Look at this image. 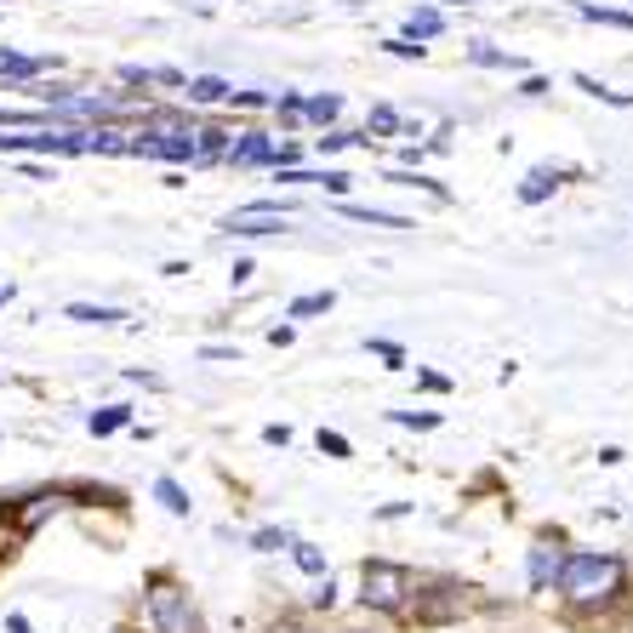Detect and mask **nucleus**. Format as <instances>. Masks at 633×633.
I'll list each match as a JSON object with an SVG mask.
<instances>
[{
	"label": "nucleus",
	"mask_w": 633,
	"mask_h": 633,
	"mask_svg": "<svg viewBox=\"0 0 633 633\" xmlns=\"http://www.w3.org/2000/svg\"><path fill=\"white\" fill-rule=\"evenodd\" d=\"M223 160L228 165H275V138H269V131H235L228 149H223Z\"/></svg>",
	"instance_id": "nucleus-6"
},
{
	"label": "nucleus",
	"mask_w": 633,
	"mask_h": 633,
	"mask_svg": "<svg viewBox=\"0 0 633 633\" xmlns=\"http://www.w3.org/2000/svg\"><path fill=\"white\" fill-rule=\"evenodd\" d=\"M343 217H354V223H372V228H417L411 217H394V212H377V206H343Z\"/></svg>",
	"instance_id": "nucleus-12"
},
{
	"label": "nucleus",
	"mask_w": 633,
	"mask_h": 633,
	"mask_svg": "<svg viewBox=\"0 0 633 633\" xmlns=\"http://www.w3.org/2000/svg\"><path fill=\"white\" fill-rule=\"evenodd\" d=\"M291 543H297V537H291L286 525H262L257 537H251V548H257V554H280V548H291Z\"/></svg>",
	"instance_id": "nucleus-17"
},
{
	"label": "nucleus",
	"mask_w": 633,
	"mask_h": 633,
	"mask_svg": "<svg viewBox=\"0 0 633 633\" xmlns=\"http://www.w3.org/2000/svg\"><path fill=\"white\" fill-rule=\"evenodd\" d=\"M372 131H383V138H388V131H399V115L383 104V109H372Z\"/></svg>",
	"instance_id": "nucleus-28"
},
{
	"label": "nucleus",
	"mask_w": 633,
	"mask_h": 633,
	"mask_svg": "<svg viewBox=\"0 0 633 633\" xmlns=\"http://www.w3.org/2000/svg\"><path fill=\"white\" fill-rule=\"evenodd\" d=\"M383 52H394V57H422L428 46H417V41H383Z\"/></svg>",
	"instance_id": "nucleus-29"
},
{
	"label": "nucleus",
	"mask_w": 633,
	"mask_h": 633,
	"mask_svg": "<svg viewBox=\"0 0 633 633\" xmlns=\"http://www.w3.org/2000/svg\"><path fill=\"white\" fill-rule=\"evenodd\" d=\"M189 86V104H228V81H217V75H200V81H183Z\"/></svg>",
	"instance_id": "nucleus-9"
},
{
	"label": "nucleus",
	"mask_w": 633,
	"mask_h": 633,
	"mask_svg": "<svg viewBox=\"0 0 633 633\" xmlns=\"http://www.w3.org/2000/svg\"><path fill=\"white\" fill-rule=\"evenodd\" d=\"M297 154H303L297 143H275V165H297Z\"/></svg>",
	"instance_id": "nucleus-31"
},
{
	"label": "nucleus",
	"mask_w": 633,
	"mask_h": 633,
	"mask_svg": "<svg viewBox=\"0 0 633 633\" xmlns=\"http://www.w3.org/2000/svg\"><path fill=\"white\" fill-rule=\"evenodd\" d=\"M394 422H406V428H440L434 411H394Z\"/></svg>",
	"instance_id": "nucleus-26"
},
{
	"label": "nucleus",
	"mask_w": 633,
	"mask_h": 633,
	"mask_svg": "<svg viewBox=\"0 0 633 633\" xmlns=\"http://www.w3.org/2000/svg\"><path fill=\"white\" fill-rule=\"evenodd\" d=\"M559 183H565V172H548V165H543V172H530V178L519 183V200H525V206H537V200H548Z\"/></svg>",
	"instance_id": "nucleus-8"
},
{
	"label": "nucleus",
	"mask_w": 633,
	"mask_h": 633,
	"mask_svg": "<svg viewBox=\"0 0 633 633\" xmlns=\"http://www.w3.org/2000/svg\"><path fill=\"white\" fill-rule=\"evenodd\" d=\"M411 571L399 559H365L360 565V605L365 611H383V616H399V605L411 599Z\"/></svg>",
	"instance_id": "nucleus-3"
},
{
	"label": "nucleus",
	"mask_w": 633,
	"mask_h": 633,
	"mask_svg": "<svg viewBox=\"0 0 633 633\" xmlns=\"http://www.w3.org/2000/svg\"><path fill=\"white\" fill-rule=\"evenodd\" d=\"M12 303V286H0V309H7Z\"/></svg>",
	"instance_id": "nucleus-33"
},
{
	"label": "nucleus",
	"mask_w": 633,
	"mask_h": 633,
	"mask_svg": "<svg viewBox=\"0 0 633 633\" xmlns=\"http://www.w3.org/2000/svg\"><path fill=\"white\" fill-rule=\"evenodd\" d=\"M149 622H154V633H189V622H194L189 588L172 571H154L149 577Z\"/></svg>",
	"instance_id": "nucleus-4"
},
{
	"label": "nucleus",
	"mask_w": 633,
	"mask_h": 633,
	"mask_svg": "<svg viewBox=\"0 0 633 633\" xmlns=\"http://www.w3.org/2000/svg\"><path fill=\"white\" fill-rule=\"evenodd\" d=\"M577 86H582L588 97H599V104H611V109H633V92H611V86H599L593 75H577Z\"/></svg>",
	"instance_id": "nucleus-16"
},
{
	"label": "nucleus",
	"mask_w": 633,
	"mask_h": 633,
	"mask_svg": "<svg viewBox=\"0 0 633 633\" xmlns=\"http://www.w3.org/2000/svg\"><path fill=\"white\" fill-rule=\"evenodd\" d=\"M320 451L343 462V457H348V440H343V434H331V428H320Z\"/></svg>",
	"instance_id": "nucleus-25"
},
{
	"label": "nucleus",
	"mask_w": 633,
	"mask_h": 633,
	"mask_svg": "<svg viewBox=\"0 0 633 633\" xmlns=\"http://www.w3.org/2000/svg\"><path fill=\"white\" fill-rule=\"evenodd\" d=\"M440 29H446V18H440L434 7H417V12L406 18V41H434Z\"/></svg>",
	"instance_id": "nucleus-10"
},
{
	"label": "nucleus",
	"mask_w": 633,
	"mask_h": 633,
	"mask_svg": "<svg viewBox=\"0 0 633 633\" xmlns=\"http://www.w3.org/2000/svg\"><path fill=\"white\" fill-rule=\"evenodd\" d=\"M286 212L280 200H251V206H235L223 217V235H235V240H257V235H280L286 228Z\"/></svg>",
	"instance_id": "nucleus-5"
},
{
	"label": "nucleus",
	"mask_w": 633,
	"mask_h": 633,
	"mask_svg": "<svg viewBox=\"0 0 633 633\" xmlns=\"http://www.w3.org/2000/svg\"><path fill=\"white\" fill-rule=\"evenodd\" d=\"M115 633H138V627H115Z\"/></svg>",
	"instance_id": "nucleus-34"
},
{
	"label": "nucleus",
	"mask_w": 633,
	"mask_h": 633,
	"mask_svg": "<svg viewBox=\"0 0 633 633\" xmlns=\"http://www.w3.org/2000/svg\"><path fill=\"white\" fill-rule=\"evenodd\" d=\"M422 388H428V394H446V388H451V383H446V377H440V372H422Z\"/></svg>",
	"instance_id": "nucleus-32"
},
{
	"label": "nucleus",
	"mask_w": 633,
	"mask_h": 633,
	"mask_svg": "<svg viewBox=\"0 0 633 633\" xmlns=\"http://www.w3.org/2000/svg\"><path fill=\"white\" fill-rule=\"evenodd\" d=\"M46 69V57H12L7 46H0V75H12V81H29V75H41Z\"/></svg>",
	"instance_id": "nucleus-14"
},
{
	"label": "nucleus",
	"mask_w": 633,
	"mask_h": 633,
	"mask_svg": "<svg viewBox=\"0 0 633 633\" xmlns=\"http://www.w3.org/2000/svg\"><path fill=\"white\" fill-rule=\"evenodd\" d=\"M154 496H160V503L172 508V514H189V496H183L178 480H154Z\"/></svg>",
	"instance_id": "nucleus-22"
},
{
	"label": "nucleus",
	"mask_w": 633,
	"mask_h": 633,
	"mask_svg": "<svg viewBox=\"0 0 633 633\" xmlns=\"http://www.w3.org/2000/svg\"><path fill=\"white\" fill-rule=\"evenodd\" d=\"M126 422H131V406H104V411H92V422H86V428H92L97 440H104V434H120Z\"/></svg>",
	"instance_id": "nucleus-11"
},
{
	"label": "nucleus",
	"mask_w": 633,
	"mask_h": 633,
	"mask_svg": "<svg viewBox=\"0 0 633 633\" xmlns=\"http://www.w3.org/2000/svg\"><path fill=\"white\" fill-rule=\"evenodd\" d=\"M291 559H297V571H309V577H331L325 571V554L314 543H291Z\"/></svg>",
	"instance_id": "nucleus-18"
},
{
	"label": "nucleus",
	"mask_w": 633,
	"mask_h": 633,
	"mask_svg": "<svg viewBox=\"0 0 633 633\" xmlns=\"http://www.w3.org/2000/svg\"><path fill=\"white\" fill-rule=\"evenodd\" d=\"M559 559H565V554H559L554 543H537V548H530V559H525V565H530V593H548V588H554Z\"/></svg>",
	"instance_id": "nucleus-7"
},
{
	"label": "nucleus",
	"mask_w": 633,
	"mask_h": 633,
	"mask_svg": "<svg viewBox=\"0 0 633 633\" xmlns=\"http://www.w3.org/2000/svg\"><path fill=\"white\" fill-rule=\"evenodd\" d=\"M588 23H611V29H633V12H616V7H577Z\"/></svg>",
	"instance_id": "nucleus-21"
},
{
	"label": "nucleus",
	"mask_w": 633,
	"mask_h": 633,
	"mask_svg": "<svg viewBox=\"0 0 633 633\" xmlns=\"http://www.w3.org/2000/svg\"><path fill=\"white\" fill-rule=\"evenodd\" d=\"M462 7H474V0H462Z\"/></svg>",
	"instance_id": "nucleus-35"
},
{
	"label": "nucleus",
	"mask_w": 633,
	"mask_h": 633,
	"mask_svg": "<svg viewBox=\"0 0 633 633\" xmlns=\"http://www.w3.org/2000/svg\"><path fill=\"white\" fill-rule=\"evenodd\" d=\"M331 605H337V582L320 577V588H314V611H331Z\"/></svg>",
	"instance_id": "nucleus-27"
},
{
	"label": "nucleus",
	"mask_w": 633,
	"mask_h": 633,
	"mask_svg": "<svg viewBox=\"0 0 633 633\" xmlns=\"http://www.w3.org/2000/svg\"><path fill=\"white\" fill-rule=\"evenodd\" d=\"M303 115H309L314 126H331V120L343 115V97H337V92H325V97H309V104H303Z\"/></svg>",
	"instance_id": "nucleus-15"
},
{
	"label": "nucleus",
	"mask_w": 633,
	"mask_h": 633,
	"mask_svg": "<svg viewBox=\"0 0 633 633\" xmlns=\"http://www.w3.org/2000/svg\"><path fill=\"white\" fill-rule=\"evenodd\" d=\"M331 303H337V291H309V297H297L286 314L291 320H309V314H331Z\"/></svg>",
	"instance_id": "nucleus-13"
},
{
	"label": "nucleus",
	"mask_w": 633,
	"mask_h": 633,
	"mask_svg": "<svg viewBox=\"0 0 633 633\" xmlns=\"http://www.w3.org/2000/svg\"><path fill=\"white\" fill-rule=\"evenodd\" d=\"M69 320H81V325H120L126 314H120V309H92V303H69Z\"/></svg>",
	"instance_id": "nucleus-19"
},
{
	"label": "nucleus",
	"mask_w": 633,
	"mask_h": 633,
	"mask_svg": "<svg viewBox=\"0 0 633 633\" xmlns=\"http://www.w3.org/2000/svg\"><path fill=\"white\" fill-rule=\"evenodd\" d=\"M474 63H485V69H519V57L514 52H496V46H469Z\"/></svg>",
	"instance_id": "nucleus-20"
},
{
	"label": "nucleus",
	"mask_w": 633,
	"mask_h": 633,
	"mask_svg": "<svg viewBox=\"0 0 633 633\" xmlns=\"http://www.w3.org/2000/svg\"><path fill=\"white\" fill-rule=\"evenodd\" d=\"M365 348H372L377 360H388V365H406V348H399V343H388V337H372Z\"/></svg>",
	"instance_id": "nucleus-24"
},
{
	"label": "nucleus",
	"mask_w": 633,
	"mask_h": 633,
	"mask_svg": "<svg viewBox=\"0 0 633 633\" xmlns=\"http://www.w3.org/2000/svg\"><path fill=\"white\" fill-rule=\"evenodd\" d=\"M554 588H559V599H565L571 611H599V605H611V599H622L627 565H622L616 554H593V548L565 554Z\"/></svg>",
	"instance_id": "nucleus-1"
},
{
	"label": "nucleus",
	"mask_w": 633,
	"mask_h": 633,
	"mask_svg": "<svg viewBox=\"0 0 633 633\" xmlns=\"http://www.w3.org/2000/svg\"><path fill=\"white\" fill-rule=\"evenodd\" d=\"M469 593H474V588H462V582H451V577L411 582V599L399 605V616L417 622V627H451V622H462V611H469Z\"/></svg>",
	"instance_id": "nucleus-2"
},
{
	"label": "nucleus",
	"mask_w": 633,
	"mask_h": 633,
	"mask_svg": "<svg viewBox=\"0 0 633 633\" xmlns=\"http://www.w3.org/2000/svg\"><path fill=\"white\" fill-rule=\"evenodd\" d=\"M365 138H372V131H365ZM360 131H325V138H314L320 143V154H337V149H348V143H365Z\"/></svg>",
	"instance_id": "nucleus-23"
},
{
	"label": "nucleus",
	"mask_w": 633,
	"mask_h": 633,
	"mask_svg": "<svg viewBox=\"0 0 633 633\" xmlns=\"http://www.w3.org/2000/svg\"><path fill=\"white\" fill-rule=\"evenodd\" d=\"M262 440H269V446H291V428H286V422H269V428H262Z\"/></svg>",
	"instance_id": "nucleus-30"
}]
</instances>
